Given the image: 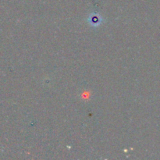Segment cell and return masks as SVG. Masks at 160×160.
<instances>
[{
    "label": "cell",
    "mask_w": 160,
    "mask_h": 160,
    "mask_svg": "<svg viewBox=\"0 0 160 160\" xmlns=\"http://www.w3.org/2000/svg\"><path fill=\"white\" fill-rule=\"evenodd\" d=\"M92 17V18H93V20H92H92H89V22H90V23H92V25H98V24H99V23H100V22H101V20H99V19H98V18H99V17ZM91 19V18H90Z\"/></svg>",
    "instance_id": "6da1fadb"
}]
</instances>
